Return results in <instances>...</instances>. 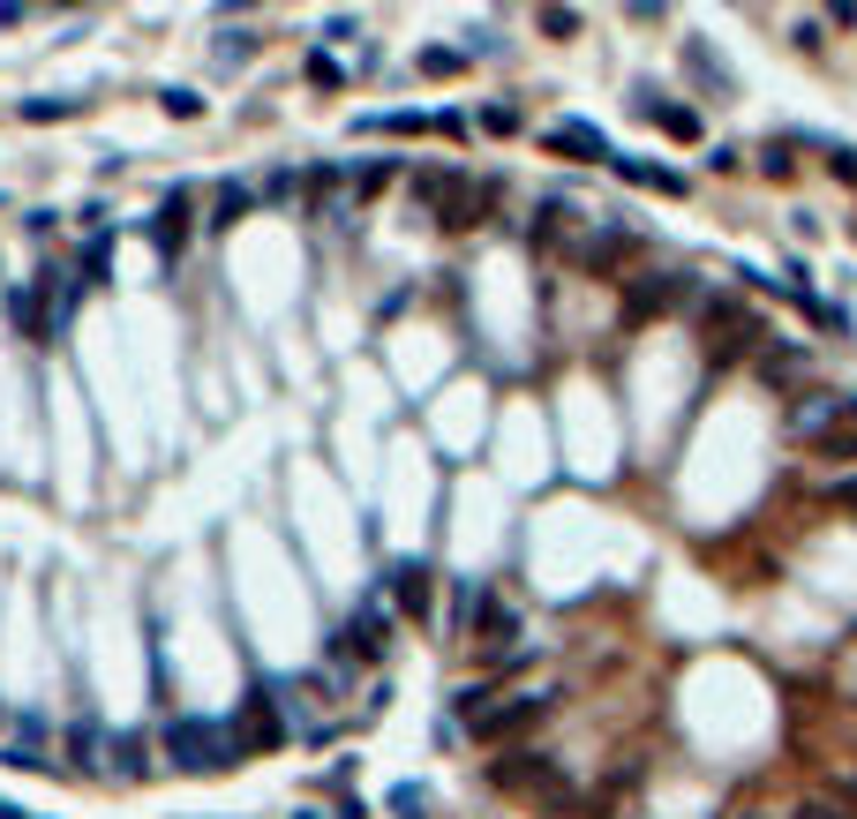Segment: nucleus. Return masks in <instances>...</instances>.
Here are the masks:
<instances>
[{
	"label": "nucleus",
	"mask_w": 857,
	"mask_h": 819,
	"mask_svg": "<svg viewBox=\"0 0 857 819\" xmlns=\"http://www.w3.org/2000/svg\"><path fill=\"white\" fill-rule=\"evenodd\" d=\"M166 760L181 775H218V767H241V736L226 730V722H204V714H173Z\"/></svg>",
	"instance_id": "1"
},
{
	"label": "nucleus",
	"mask_w": 857,
	"mask_h": 819,
	"mask_svg": "<svg viewBox=\"0 0 857 819\" xmlns=\"http://www.w3.org/2000/svg\"><path fill=\"white\" fill-rule=\"evenodd\" d=\"M414 196L444 226H481V211H489V188H474L467 173H414Z\"/></svg>",
	"instance_id": "2"
},
{
	"label": "nucleus",
	"mask_w": 857,
	"mask_h": 819,
	"mask_svg": "<svg viewBox=\"0 0 857 819\" xmlns=\"http://www.w3.org/2000/svg\"><path fill=\"white\" fill-rule=\"evenodd\" d=\"M550 707H557L550 691H519V699H497L489 714H474L467 730H474V744H512V736H527L542 714H550Z\"/></svg>",
	"instance_id": "3"
},
{
	"label": "nucleus",
	"mask_w": 857,
	"mask_h": 819,
	"mask_svg": "<svg viewBox=\"0 0 857 819\" xmlns=\"http://www.w3.org/2000/svg\"><path fill=\"white\" fill-rule=\"evenodd\" d=\"M489 782L497 789H512V797H564V775L550 752H512V760H497L489 767Z\"/></svg>",
	"instance_id": "4"
},
{
	"label": "nucleus",
	"mask_w": 857,
	"mask_h": 819,
	"mask_svg": "<svg viewBox=\"0 0 857 819\" xmlns=\"http://www.w3.org/2000/svg\"><path fill=\"white\" fill-rule=\"evenodd\" d=\"M670 302H692V279H677V271H647V279H632V294H625V324H647V316H662Z\"/></svg>",
	"instance_id": "5"
},
{
	"label": "nucleus",
	"mask_w": 857,
	"mask_h": 819,
	"mask_svg": "<svg viewBox=\"0 0 857 819\" xmlns=\"http://www.w3.org/2000/svg\"><path fill=\"white\" fill-rule=\"evenodd\" d=\"M850 422V398H835V391H813L805 406H790V436H805V444H820L827 429H843Z\"/></svg>",
	"instance_id": "6"
},
{
	"label": "nucleus",
	"mask_w": 857,
	"mask_h": 819,
	"mask_svg": "<svg viewBox=\"0 0 857 819\" xmlns=\"http://www.w3.org/2000/svg\"><path fill=\"white\" fill-rule=\"evenodd\" d=\"M241 752H271V744H279V736H286V722H279V707H271V691H257V699H249V707H241Z\"/></svg>",
	"instance_id": "7"
},
{
	"label": "nucleus",
	"mask_w": 857,
	"mask_h": 819,
	"mask_svg": "<svg viewBox=\"0 0 857 819\" xmlns=\"http://www.w3.org/2000/svg\"><path fill=\"white\" fill-rule=\"evenodd\" d=\"M384 632H391V624H384V609H361V616H346V632H339V654H361V662H377V654L391 647Z\"/></svg>",
	"instance_id": "8"
},
{
	"label": "nucleus",
	"mask_w": 857,
	"mask_h": 819,
	"mask_svg": "<svg viewBox=\"0 0 857 819\" xmlns=\"http://www.w3.org/2000/svg\"><path fill=\"white\" fill-rule=\"evenodd\" d=\"M625 249H632V233H625V226H601V233H587V241L572 249V263H579V271H609Z\"/></svg>",
	"instance_id": "9"
},
{
	"label": "nucleus",
	"mask_w": 857,
	"mask_h": 819,
	"mask_svg": "<svg viewBox=\"0 0 857 819\" xmlns=\"http://www.w3.org/2000/svg\"><path fill=\"white\" fill-rule=\"evenodd\" d=\"M151 241H159L166 256H181V241H188V196H181V188L159 204V218H151Z\"/></svg>",
	"instance_id": "10"
},
{
	"label": "nucleus",
	"mask_w": 857,
	"mask_h": 819,
	"mask_svg": "<svg viewBox=\"0 0 857 819\" xmlns=\"http://www.w3.org/2000/svg\"><path fill=\"white\" fill-rule=\"evenodd\" d=\"M550 151H572V159H609V135L587 129V121H557V129H550Z\"/></svg>",
	"instance_id": "11"
},
{
	"label": "nucleus",
	"mask_w": 857,
	"mask_h": 819,
	"mask_svg": "<svg viewBox=\"0 0 857 819\" xmlns=\"http://www.w3.org/2000/svg\"><path fill=\"white\" fill-rule=\"evenodd\" d=\"M391 602L406 609V616H422L428 609V564H391Z\"/></svg>",
	"instance_id": "12"
},
{
	"label": "nucleus",
	"mask_w": 857,
	"mask_h": 819,
	"mask_svg": "<svg viewBox=\"0 0 857 819\" xmlns=\"http://www.w3.org/2000/svg\"><path fill=\"white\" fill-rule=\"evenodd\" d=\"M609 166L625 181H640V188H654V196H685V173H670V166H647V159H609Z\"/></svg>",
	"instance_id": "13"
},
{
	"label": "nucleus",
	"mask_w": 857,
	"mask_h": 819,
	"mask_svg": "<svg viewBox=\"0 0 857 819\" xmlns=\"http://www.w3.org/2000/svg\"><path fill=\"white\" fill-rule=\"evenodd\" d=\"M640 113L647 121H654V129H670V135H699V113H692V106H662V98H654V90H640Z\"/></svg>",
	"instance_id": "14"
},
{
	"label": "nucleus",
	"mask_w": 857,
	"mask_h": 819,
	"mask_svg": "<svg viewBox=\"0 0 857 819\" xmlns=\"http://www.w3.org/2000/svg\"><path fill=\"white\" fill-rule=\"evenodd\" d=\"M474 624H481V647H505V640H519V616L505 602H489L481 594V609H474Z\"/></svg>",
	"instance_id": "15"
},
{
	"label": "nucleus",
	"mask_w": 857,
	"mask_h": 819,
	"mask_svg": "<svg viewBox=\"0 0 857 819\" xmlns=\"http://www.w3.org/2000/svg\"><path fill=\"white\" fill-rule=\"evenodd\" d=\"M8 316H15V331H23V339H45V324H39V286H15V294H8Z\"/></svg>",
	"instance_id": "16"
},
{
	"label": "nucleus",
	"mask_w": 857,
	"mask_h": 819,
	"mask_svg": "<svg viewBox=\"0 0 857 819\" xmlns=\"http://www.w3.org/2000/svg\"><path fill=\"white\" fill-rule=\"evenodd\" d=\"M685 61H692V76H699V84H707V90H729L723 61H715V53H707V45H699V39H685Z\"/></svg>",
	"instance_id": "17"
},
{
	"label": "nucleus",
	"mask_w": 857,
	"mask_h": 819,
	"mask_svg": "<svg viewBox=\"0 0 857 819\" xmlns=\"http://www.w3.org/2000/svg\"><path fill=\"white\" fill-rule=\"evenodd\" d=\"M760 369H768V384H790V376L805 369V346H774V353L760 361Z\"/></svg>",
	"instance_id": "18"
},
{
	"label": "nucleus",
	"mask_w": 857,
	"mask_h": 819,
	"mask_svg": "<svg viewBox=\"0 0 857 819\" xmlns=\"http://www.w3.org/2000/svg\"><path fill=\"white\" fill-rule=\"evenodd\" d=\"M813 451H827V459H857V414H850V429H827Z\"/></svg>",
	"instance_id": "19"
},
{
	"label": "nucleus",
	"mask_w": 857,
	"mask_h": 819,
	"mask_svg": "<svg viewBox=\"0 0 857 819\" xmlns=\"http://www.w3.org/2000/svg\"><path fill=\"white\" fill-rule=\"evenodd\" d=\"M534 23H542V31H550V39H572V31H579V15H572V8H542V15H534Z\"/></svg>",
	"instance_id": "20"
},
{
	"label": "nucleus",
	"mask_w": 857,
	"mask_h": 819,
	"mask_svg": "<svg viewBox=\"0 0 857 819\" xmlns=\"http://www.w3.org/2000/svg\"><path fill=\"white\" fill-rule=\"evenodd\" d=\"M798 819H850V812H843L835 797H805V805H798Z\"/></svg>",
	"instance_id": "21"
},
{
	"label": "nucleus",
	"mask_w": 857,
	"mask_h": 819,
	"mask_svg": "<svg viewBox=\"0 0 857 819\" xmlns=\"http://www.w3.org/2000/svg\"><path fill=\"white\" fill-rule=\"evenodd\" d=\"M98 279H106V241H90L84 249V286H98Z\"/></svg>",
	"instance_id": "22"
},
{
	"label": "nucleus",
	"mask_w": 857,
	"mask_h": 819,
	"mask_svg": "<svg viewBox=\"0 0 857 819\" xmlns=\"http://www.w3.org/2000/svg\"><path fill=\"white\" fill-rule=\"evenodd\" d=\"M241 211H249V196H241V188H226V196H218V226H234Z\"/></svg>",
	"instance_id": "23"
},
{
	"label": "nucleus",
	"mask_w": 857,
	"mask_h": 819,
	"mask_svg": "<svg viewBox=\"0 0 857 819\" xmlns=\"http://www.w3.org/2000/svg\"><path fill=\"white\" fill-rule=\"evenodd\" d=\"M481 129H497V135H512V129H519V113H512V106H489V113H481Z\"/></svg>",
	"instance_id": "24"
},
{
	"label": "nucleus",
	"mask_w": 857,
	"mask_h": 819,
	"mask_svg": "<svg viewBox=\"0 0 857 819\" xmlns=\"http://www.w3.org/2000/svg\"><path fill=\"white\" fill-rule=\"evenodd\" d=\"M113 752H121V775H143V744H135V736H121Z\"/></svg>",
	"instance_id": "25"
},
{
	"label": "nucleus",
	"mask_w": 857,
	"mask_h": 819,
	"mask_svg": "<svg viewBox=\"0 0 857 819\" xmlns=\"http://www.w3.org/2000/svg\"><path fill=\"white\" fill-rule=\"evenodd\" d=\"M760 166H768V173H790V135H774V143H768V159H760Z\"/></svg>",
	"instance_id": "26"
},
{
	"label": "nucleus",
	"mask_w": 857,
	"mask_h": 819,
	"mask_svg": "<svg viewBox=\"0 0 857 819\" xmlns=\"http://www.w3.org/2000/svg\"><path fill=\"white\" fill-rule=\"evenodd\" d=\"M835 504H857V474H850V481H835Z\"/></svg>",
	"instance_id": "27"
},
{
	"label": "nucleus",
	"mask_w": 857,
	"mask_h": 819,
	"mask_svg": "<svg viewBox=\"0 0 857 819\" xmlns=\"http://www.w3.org/2000/svg\"><path fill=\"white\" fill-rule=\"evenodd\" d=\"M0 819H23V812H15V805H0Z\"/></svg>",
	"instance_id": "28"
}]
</instances>
